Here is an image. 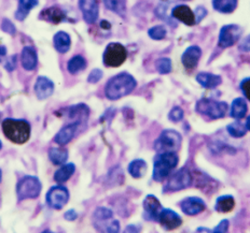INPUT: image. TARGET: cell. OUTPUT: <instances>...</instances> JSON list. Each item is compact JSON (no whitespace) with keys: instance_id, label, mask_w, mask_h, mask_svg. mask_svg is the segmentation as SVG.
I'll use <instances>...</instances> for the list:
<instances>
[{"instance_id":"cell-45","label":"cell","mask_w":250,"mask_h":233,"mask_svg":"<svg viewBox=\"0 0 250 233\" xmlns=\"http://www.w3.org/2000/svg\"><path fill=\"white\" fill-rule=\"evenodd\" d=\"M6 53H7L6 48H4V46L0 45V61L2 60V58H3L4 56H6Z\"/></svg>"},{"instance_id":"cell-8","label":"cell","mask_w":250,"mask_h":233,"mask_svg":"<svg viewBox=\"0 0 250 233\" xmlns=\"http://www.w3.org/2000/svg\"><path fill=\"white\" fill-rule=\"evenodd\" d=\"M127 57V51L122 44L113 42L107 45L104 52L103 60L107 67H119L121 66Z\"/></svg>"},{"instance_id":"cell-14","label":"cell","mask_w":250,"mask_h":233,"mask_svg":"<svg viewBox=\"0 0 250 233\" xmlns=\"http://www.w3.org/2000/svg\"><path fill=\"white\" fill-rule=\"evenodd\" d=\"M180 205L182 212H184L186 215L189 216L200 214L206 209L205 202L201 198H197V197H189V198H186L181 202Z\"/></svg>"},{"instance_id":"cell-17","label":"cell","mask_w":250,"mask_h":233,"mask_svg":"<svg viewBox=\"0 0 250 233\" xmlns=\"http://www.w3.org/2000/svg\"><path fill=\"white\" fill-rule=\"evenodd\" d=\"M171 15H173L174 18L180 20V22L188 26L195 24L194 12L188 6H185V4H179V6L175 7L173 11H171Z\"/></svg>"},{"instance_id":"cell-33","label":"cell","mask_w":250,"mask_h":233,"mask_svg":"<svg viewBox=\"0 0 250 233\" xmlns=\"http://www.w3.org/2000/svg\"><path fill=\"white\" fill-rule=\"evenodd\" d=\"M86 63L85 59L82 56H75L69 60L68 63V71L71 74H76L78 72L82 71L85 68Z\"/></svg>"},{"instance_id":"cell-23","label":"cell","mask_w":250,"mask_h":233,"mask_svg":"<svg viewBox=\"0 0 250 233\" xmlns=\"http://www.w3.org/2000/svg\"><path fill=\"white\" fill-rule=\"evenodd\" d=\"M247 103L243 98H236L231 106V116L235 120H242L247 114Z\"/></svg>"},{"instance_id":"cell-39","label":"cell","mask_w":250,"mask_h":233,"mask_svg":"<svg viewBox=\"0 0 250 233\" xmlns=\"http://www.w3.org/2000/svg\"><path fill=\"white\" fill-rule=\"evenodd\" d=\"M1 28L3 32H6L10 35H14L15 34V27L14 25L11 23V20L9 19H3V22L1 24Z\"/></svg>"},{"instance_id":"cell-13","label":"cell","mask_w":250,"mask_h":233,"mask_svg":"<svg viewBox=\"0 0 250 233\" xmlns=\"http://www.w3.org/2000/svg\"><path fill=\"white\" fill-rule=\"evenodd\" d=\"M79 6L84 18L87 24H94L98 18V0H79Z\"/></svg>"},{"instance_id":"cell-27","label":"cell","mask_w":250,"mask_h":233,"mask_svg":"<svg viewBox=\"0 0 250 233\" xmlns=\"http://www.w3.org/2000/svg\"><path fill=\"white\" fill-rule=\"evenodd\" d=\"M235 201L232 196H221L216 200V210L220 213H228L233 210Z\"/></svg>"},{"instance_id":"cell-48","label":"cell","mask_w":250,"mask_h":233,"mask_svg":"<svg viewBox=\"0 0 250 233\" xmlns=\"http://www.w3.org/2000/svg\"><path fill=\"white\" fill-rule=\"evenodd\" d=\"M245 125H246L247 130H249V131H250V115L248 116V118H247V122H246V124H245Z\"/></svg>"},{"instance_id":"cell-19","label":"cell","mask_w":250,"mask_h":233,"mask_svg":"<svg viewBox=\"0 0 250 233\" xmlns=\"http://www.w3.org/2000/svg\"><path fill=\"white\" fill-rule=\"evenodd\" d=\"M53 90H54L53 82L45 76L38 77V80L35 84V91L39 99H45V98L50 97L52 94H53Z\"/></svg>"},{"instance_id":"cell-2","label":"cell","mask_w":250,"mask_h":233,"mask_svg":"<svg viewBox=\"0 0 250 233\" xmlns=\"http://www.w3.org/2000/svg\"><path fill=\"white\" fill-rule=\"evenodd\" d=\"M2 130L10 141L18 144L27 142L30 137V125L24 120L7 118L2 122Z\"/></svg>"},{"instance_id":"cell-11","label":"cell","mask_w":250,"mask_h":233,"mask_svg":"<svg viewBox=\"0 0 250 233\" xmlns=\"http://www.w3.org/2000/svg\"><path fill=\"white\" fill-rule=\"evenodd\" d=\"M69 194L64 186H54L46 194V202L49 206L55 210H62L67 204Z\"/></svg>"},{"instance_id":"cell-10","label":"cell","mask_w":250,"mask_h":233,"mask_svg":"<svg viewBox=\"0 0 250 233\" xmlns=\"http://www.w3.org/2000/svg\"><path fill=\"white\" fill-rule=\"evenodd\" d=\"M242 34L243 29L237 25L223 26L219 35V46L222 49L230 48L237 42Z\"/></svg>"},{"instance_id":"cell-41","label":"cell","mask_w":250,"mask_h":233,"mask_svg":"<svg viewBox=\"0 0 250 233\" xmlns=\"http://www.w3.org/2000/svg\"><path fill=\"white\" fill-rule=\"evenodd\" d=\"M206 10L203 8V7H199L196 9V11H195V13H194V15H195V23H199V22H201V20L205 18V15H206Z\"/></svg>"},{"instance_id":"cell-35","label":"cell","mask_w":250,"mask_h":233,"mask_svg":"<svg viewBox=\"0 0 250 233\" xmlns=\"http://www.w3.org/2000/svg\"><path fill=\"white\" fill-rule=\"evenodd\" d=\"M156 69L162 74L169 73L171 71V61L169 58H161L156 61Z\"/></svg>"},{"instance_id":"cell-16","label":"cell","mask_w":250,"mask_h":233,"mask_svg":"<svg viewBox=\"0 0 250 233\" xmlns=\"http://www.w3.org/2000/svg\"><path fill=\"white\" fill-rule=\"evenodd\" d=\"M201 55H202V51L199 46L196 45L190 46V48H188L185 51V53L182 54L181 61L187 69L192 70L195 68L197 64H199Z\"/></svg>"},{"instance_id":"cell-44","label":"cell","mask_w":250,"mask_h":233,"mask_svg":"<svg viewBox=\"0 0 250 233\" xmlns=\"http://www.w3.org/2000/svg\"><path fill=\"white\" fill-rule=\"evenodd\" d=\"M77 217H78V215L76 213V211H74V210H70L65 214V219H67V220H75Z\"/></svg>"},{"instance_id":"cell-31","label":"cell","mask_w":250,"mask_h":233,"mask_svg":"<svg viewBox=\"0 0 250 233\" xmlns=\"http://www.w3.org/2000/svg\"><path fill=\"white\" fill-rule=\"evenodd\" d=\"M104 3L107 9L124 17L126 12V0H104Z\"/></svg>"},{"instance_id":"cell-30","label":"cell","mask_w":250,"mask_h":233,"mask_svg":"<svg viewBox=\"0 0 250 233\" xmlns=\"http://www.w3.org/2000/svg\"><path fill=\"white\" fill-rule=\"evenodd\" d=\"M49 158L54 164H62L67 161L68 152H67V149L61 147L51 148L49 152Z\"/></svg>"},{"instance_id":"cell-47","label":"cell","mask_w":250,"mask_h":233,"mask_svg":"<svg viewBox=\"0 0 250 233\" xmlns=\"http://www.w3.org/2000/svg\"><path fill=\"white\" fill-rule=\"evenodd\" d=\"M133 231V232H137L138 230H139V228H136V227H134V226H129V227H127L126 228V231Z\"/></svg>"},{"instance_id":"cell-1","label":"cell","mask_w":250,"mask_h":233,"mask_svg":"<svg viewBox=\"0 0 250 233\" xmlns=\"http://www.w3.org/2000/svg\"><path fill=\"white\" fill-rule=\"evenodd\" d=\"M136 81L131 74L123 72L108 81L105 89L106 97L110 100H118L120 98L131 94L136 87Z\"/></svg>"},{"instance_id":"cell-46","label":"cell","mask_w":250,"mask_h":233,"mask_svg":"<svg viewBox=\"0 0 250 233\" xmlns=\"http://www.w3.org/2000/svg\"><path fill=\"white\" fill-rule=\"evenodd\" d=\"M101 26H102L103 28H107V29L110 28V24H109L108 22H106V20H103V22L101 23Z\"/></svg>"},{"instance_id":"cell-50","label":"cell","mask_w":250,"mask_h":233,"mask_svg":"<svg viewBox=\"0 0 250 233\" xmlns=\"http://www.w3.org/2000/svg\"><path fill=\"white\" fill-rule=\"evenodd\" d=\"M1 146H2V144H1V141H0V149H1Z\"/></svg>"},{"instance_id":"cell-24","label":"cell","mask_w":250,"mask_h":233,"mask_svg":"<svg viewBox=\"0 0 250 233\" xmlns=\"http://www.w3.org/2000/svg\"><path fill=\"white\" fill-rule=\"evenodd\" d=\"M70 43V37L64 32H60L54 36V46L56 51L62 54L66 53L69 50Z\"/></svg>"},{"instance_id":"cell-34","label":"cell","mask_w":250,"mask_h":233,"mask_svg":"<svg viewBox=\"0 0 250 233\" xmlns=\"http://www.w3.org/2000/svg\"><path fill=\"white\" fill-rule=\"evenodd\" d=\"M166 28L162 25H159V26H154V27L150 28L148 35L151 39L153 40H162L166 37Z\"/></svg>"},{"instance_id":"cell-32","label":"cell","mask_w":250,"mask_h":233,"mask_svg":"<svg viewBox=\"0 0 250 233\" xmlns=\"http://www.w3.org/2000/svg\"><path fill=\"white\" fill-rule=\"evenodd\" d=\"M227 130L234 138H242L246 134L247 128H246V125H244L242 122L236 121L230 124V125H228Z\"/></svg>"},{"instance_id":"cell-7","label":"cell","mask_w":250,"mask_h":233,"mask_svg":"<svg viewBox=\"0 0 250 233\" xmlns=\"http://www.w3.org/2000/svg\"><path fill=\"white\" fill-rule=\"evenodd\" d=\"M40 180L35 177H25L20 180L17 187L19 200L37 198L41 191Z\"/></svg>"},{"instance_id":"cell-15","label":"cell","mask_w":250,"mask_h":233,"mask_svg":"<svg viewBox=\"0 0 250 233\" xmlns=\"http://www.w3.org/2000/svg\"><path fill=\"white\" fill-rule=\"evenodd\" d=\"M159 221L165 230L177 229V228L182 224L181 217L177 214L176 212L168 209L162 210V212H161V214L159 216Z\"/></svg>"},{"instance_id":"cell-43","label":"cell","mask_w":250,"mask_h":233,"mask_svg":"<svg viewBox=\"0 0 250 233\" xmlns=\"http://www.w3.org/2000/svg\"><path fill=\"white\" fill-rule=\"evenodd\" d=\"M15 66H17V56H12L6 64V68L9 71H12L15 68Z\"/></svg>"},{"instance_id":"cell-5","label":"cell","mask_w":250,"mask_h":233,"mask_svg":"<svg viewBox=\"0 0 250 233\" xmlns=\"http://www.w3.org/2000/svg\"><path fill=\"white\" fill-rule=\"evenodd\" d=\"M196 111L203 114L210 120H217L226 116L228 112V105L222 101H215L211 99H201L196 103Z\"/></svg>"},{"instance_id":"cell-6","label":"cell","mask_w":250,"mask_h":233,"mask_svg":"<svg viewBox=\"0 0 250 233\" xmlns=\"http://www.w3.org/2000/svg\"><path fill=\"white\" fill-rule=\"evenodd\" d=\"M94 226L97 230L106 232H119L120 225L118 220L112 219L113 213L107 208H98L94 213Z\"/></svg>"},{"instance_id":"cell-20","label":"cell","mask_w":250,"mask_h":233,"mask_svg":"<svg viewBox=\"0 0 250 233\" xmlns=\"http://www.w3.org/2000/svg\"><path fill=\"white\" fill-rule=\"evenodd\" d=\"M21 60H22V66L25 70H34L38 63V57L35 49L31 46H25L22 51Z\"/></svg>"},{"instance_id":"cell-26","label":"cell","mask_w":250,"mask_h":233,"mask_svg":"<svg viewBox=\"0 0 250 233\" xmlns=\"http://www.w3.org/2000/svg\"><path fill=\"white\" fill-rule=\"evenodd\" d=\"M128 172L135 179H140L147 172V163L143 159H136L128 165Z\"/></svg>"},{"instance_id":"cell-3","label":"cell","mask_w":250,"mask_h":233,"mask_svg":"<svg viewBox=\"0 0 250 233\" xmlns=\"http://www.w3.org/2000/svg\"><path fill=\"white\" fill-rule=\"evenodd\" d=\"M178 156L176 153H160L154 159V167H153V179L158 182H162L163 179L168 178L177 164H178Z\"/></svg>"},{"instance_id":"cell-29","label":"cell","mask_w":250,"mask_h":233,"mask_svg":"<svg viewBox=\"0 0 250 233\" xmlns=\"http://www.w3.org/2000/svg\"><path fill=\"white\" fill-rule=\"evenodd\" d=\"M212 6L221 13H231L237 6V0H212Z\"/></svg>"},{"instance_id":"cell-21","label":"cell","mask_w":250,"mask_h":233,"mask_svg":"<svg viewBox=\"0 0 250 233\" xmlns=\"http://www.w3.org/2000/svg\"><path fill=\"white\" fill-rule=\"evenodd\" d=\"M196 81L200 83V85H202L204 89L207 90L216 89V87L220 85L222 82L221 77L219 75L207 73V72H201V73L197 74Z\"/></svg>"},{"instance_id":"cell-40","label":"cell","mask_w":250,"mask_h":233,"mask_svg":"<svg viewBox=\"0 0 250 233\" xmlns=\"http://www.w3.org/2000/svg\"><path fill=\"white\" fill-rule=\"evenodd\" d=\"M228 229H229V220L225 219V220H222V221L220 222V224H219L212 231H213V232L222 233V232H227Z\"/></svg>"},{"instance_id":"cell-37","label":"cell","mask_w":250,"mask_h":233,"mask_svg":"<svg viewBox=\"0 0 250 233\" xmlns=\"http://www.w3.org/2000/svg\"><path fill=\"white\" fill-rule=\"evenodd\" d=\"M241 90L245 97L250 101V77H246L241 82Z\"/></svg>"},{"instance_id":"cell-38","label":"cell","mask_w":250,"mask_h":233,"mask_svg":"<svg viewBox=\"0 0 250 233\" xmlns=\"http://www.w3.org/2000/svg\"><path fill=\"white\" fill-rule=\"evenodd\" d=\"M103 77V72L100 69H94L90 75H88L87 81L90 83H97Z\"/></svg>"},{"instance_id":"cell-9","label":"cell","mask_w":250,"mask_h":233,"mask_svg":"<svg viewBox=\"0 0 250 233\" xmlns=\"http://www.w3.org/2000/svg\"><path fill=\"white\" fill-rule=\"evenodd\" d=\"M191 183V172L188 169L182 168L169 178L167 183L164 186V193H173V191L185 189L187 187H189Z\"/></svg>"},{"instance_id":"cell-36","label":"cell","mask_w":250,"mask_h":233,"mask_svg":"<svg viewBox=\"0 0 250 233\" xmlns=\"http://www.w3.org/2000/svg\"><path fill=\"white\" fill-rule=\"evenodd\" d=\"M168 117L171 122H180L184 118V111L179 107H176L169 112Z\"/></svg>"},{"instance_id":"cell-12","label":"cell","mask_w":250,"mask_h":233,"mask_svg":"<svg viewBox=\"0 0 250 233\" xmlns=\"http://www.w3.org/2000/svg\"><path fill=\"white\" fill-rule=\"evenodd\" d=\"M145 218L148 220H159V216L163 208L156 197L149 195L144 201Z\"/></svg>"},{"instance_id":"cell-25","label":"cell","mask_w":250,"mask_h":233,"mask_svg":"<svg viewBox=\"0 0 250 233\" xmlns=\"http://www.w3.org/2000/svg\"><path fill=\"white\" fill-rule=\"evenodd\" d=\"M38 4V0H20L18 11L15 12V18L19 20H23L27 17L30 10Z\"/></svg>"},{"instance_id":"cell-49","label":"cell","mask_w":250,"mask_h":233,"mask_svg":"<svg viewBox=\"0 0 250 233\" xmlns=\"http://www.w3.org/2000/svg\"><path fill=\"white\" fill-rule=\"evenodd\" d=\"M1 177H2V175H1V170H0V182H1Z\"/></svg>"},{"instance_id":"cell-22","label":"cell","mask_w":250,"mask_h":233,"mask_svg":"<svg viewBox=\"0 0 250 233\" xmlns=\"http://www.w3.org/2000/svg\"><path fill=\"white\" fill-rule=\"evenodd\" d=\"M40 18L45 20H49V22L52 23H61L62 20L66 19V15L59 7H52L45 9L44 11L40 14Z\"/></svg>"},{"instance_id":"cell-28","label":"cell","mask_w":250,"mask_h":233,"mask_svg":"<svg viewBox=\"0 0 250 233\" xmlns=\"http://www.w3.org/2000/svg\"><path fill=\"white\" fill-rule=\"evenodd\" d=\"M76 167L74 163H67L62 165L54 174V179L57 183H64L67 179H69L72 174H74Z\"/></svg>"},{"instance_id":"cell-4","label":"cell","mask_w":250,"mask_h":233,"mask_svg":"<svg viewBox=\"0 0 250 233\" xmlns=\"http://www.w3.org/2000/svg\"><path fill=\"white\" fill-rule=\"evenodd\" d=\"M181 145V136L175 131L170 130V129H166L158 140L154 142V149L159 154L160 153H168L173 152L176 153L180 148Z\"/></svg>"},{"instance_id":"cell-42","label":"cell","mask_w":250,"mask_h":233,"mask_svg":"<svg viewBox=\"0 0 250 233\" xmlns=\"http://www.w3.org/2000/svg\"><path fill=\"white\" fill-rule=\"evenodd\" d=\"M238 49L242 52H250V35L243 40V42L239 44Z\"/></svg>"},{"instance_id":"cell-18","label":"cell","mask_w":250,"mask_h":233,"mask_svg":"<svg viewBox=\"0 0 250 233\" xmlns=\"http://www.w3.org/2000/svg\"><path fill=\"white\" fill-rule=\"evenodd\" d=\"M79 126H80V123L75 122L65 127H62L61 130L56 133V136L54 138V142L59 145H65L67 143H69L72 140V138L75 137V134Z\"/></svg>"}]
</instances>
